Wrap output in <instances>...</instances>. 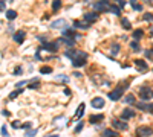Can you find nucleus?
Returning a JSON list of instances; mask_svg holds the SVG:
<instances>
[{
    "instance_id": "obj_1",
    "label": "nucleus",
    "mask_w": 153,
    "mask_h": 137,
    "mask_svg": "<svg viewBox=\"0 0 153 137\" xmlns=\"http://www.w3.org/2000/svg\"><path fill=\"white\" fill-rule=\"evenodd\" d=\"M64 57L71 58L72 66L74 67H83L86 66V59H87V53L83 50H66Z\"/></svg>"
},
{
    "instance_id": "obj_2",
    "label": "nucleus",
    "mask_w": 153,
    "mask_h": 137,
    "mask_svg": "<svg viewBox=\"0 0 153 137\" xmlns=\"http://www.w3.org/2000/svg\"><path fill=\"white\" fill-rule=\"evenodd\" d=\"M126 88H127V84H119V85L115 88V90L109 92V94H107V96H109V99H110V101H119Z\"/></svg>"
},
{
    "instance_id": "obj_3",
    "label": "nucleus",
    "mask_w": 153,
    "mask_h": 137,
    "mask_svg": "<svg viewBox=\"0 0 153 137\" xmlns=\"http://www.w3.org/2000/svg\"><path fill=\"white\" fill-rule=\"evenodd\" d=\"M139 96H141L142 101H147V99H152L153 98V88L152 87H141L139 88Z\"/></svg>"
},
{
    "instance_id": "obj_4",
    "label": "nucleus",
    "mask_w": 153,
    "mask_h": 137,
    "mask_svg": "<svg viewBox=\"0 0 153 137\" xmlns=\"http://www.w3.org/2000/svg\"><path fill=\"white\" fill-rule=\"evenodd\" d=\"M94 8H95L97 12H107L110 9V3L106 2V0H101V2L94 3Z\"/></svg>"
},
{
    "instance_id": "obj_5",
    "label": "nucleus",
    "mask_w": 153,
    "mask_h": 137,
    "mask_svg": "<svg viewBox=\"0 0 153 137\" xmlns=\"http://www.w3.org/2000/svg\"><path fill=\"white\" fill-rule=\"evenodd\" d=\"M58 46H60V41H55V43H49V41H46V43H43V46L40 47V49H43V50L46 49L48 52H52V53H54V52L58 50Z\"/></svg>"
},
{
    "instance_id": "obj_6",
    "label": "nucleus",
    "mask_w": 153,
    "mask_h": 137,
    "mask_svg": "<svg viewBox=\"0 0 153 137\" xmlns=\"http://www.w3.org/2000/svg\"><path fill=\"white\" fill-rule=\"evenodd\" d=\"M153 134V129L149 128V127H139L136 129V136L138 137H150Z\"/></svg>"
},
{
    "instance_id": "obj_7",
    "label": "nucleus",
    "mask_w": 153,
    "mask_h": 137,
    "mask_svg": "<svg viewBox=\"0 0 153 137\" xmlns=\"http://www.w3.org/2000/svg\"><path fill=\"white\" fill-rule=\"evenodd\" d=\"M61 35L66 38H72V40H74V37H78L77 32H75V27H64L61 31Z\"/></svg>"
},
{
    "instance_id": "obj_8",
    "label": "nucleus",
    "mask_w": 153,
    "mask_h": 137,
    "mask_svg": "<svg viewBox=\"0 0 153 137\" xmlns=\"http://www.w3.org/2000/svg\"><path fill=\"white\" fill-rule=\"evenodd\" d=\"M51 27L52 29H64V27H68L66 26V20L64 18H58V20H55V22H52L51 23Z\"/></svg>"
},
{
    "instance_id": "obj_9",
    "label": "nucleus",
    "mask_w": 153,
    "mask_h": 137,
    "mask_svg": "<svg viewBox=\"0 0 153 137\" xmlns=\"http://www.w3.org/2000/svg\"><path fill=\"white\" fill-rule=\"evenodd\" d=\"M83 18H84V22H87L90 24V23H94V22L98 20V14L97 12H86L83 15Z\"/></svg>"
},
{
    "instance_id": "obj_10",
    "label": "nucleus",
    "mask_w": 153,
    "mask_h": 137,
    "mask_svg": "<svg viewBox=\"0 0 153 137\" xmlns=\"http://www.w3.org/2000/svg\"><path fill=\"white\" fill-rule=\"evenodd\" d=\"M25 35H26L25 31H17L14 35H12V38H14V41H16L17 44H22L23 41H25Z\"/></svg>"
},
{
    "instance_id": "obj_11",
    "label": "nucleus",
    "mask_w": 153,
    "mask_h": 137,
    "mask_svg": "<svg viewBox=\"0 0 153 137\" xmlns=\"http://www.w3.org/2000/svg\"><path fill=\"white\" fill-rule=\"evenodd\" d=\"M136 108L144 110V111H147V113H153V102H152V104H144V102H138V104H136Z\"/></svg>"
},
{
    "instance_id": "obj_12",
    "label": "nucleus",
    "mask_w": 153,
    "mask_h": 137,
    "mask_svg": "<svg viewBox=\"0 0 153 137\" xmlns=\"http://www.w3.org/2000/svg\"><path fill=\"white\" fill-rule=\"evenodd\" d=\"M135 116V111L133 110H130V108H126L123 110V113H121V120H127V119H132Z\"/></svg>"
},
{
    "instance_id": "obj_13",
    "label": "nucleus",
    "mask_w": 153,
    "mask_h": 137,
    "mask_svg": "<svg viewBox=\"0 0 153 137\" xmlns=\"http://www.w3.org/2000/svg\"><path fill=\"white\" fill-rule=\"evenodd\" d=\"M90 104H92V107H94V108H103L106 102H104L103 98H99V96H98V98H94V99H92Z\"/></svg>"
},
{
    "instance_id": "obj_14",
    "label": "nucleus",
    "mask_w": 153,
    "mask_h": 137,
    "mask_svg": "<svg viewBox=\"0 0 153 137\" xmlns=\"http://www.w3.org/2000/svg\"><path fill=\"white\" fill-rule=\"evenodd\" d=\"M112 127L115 129H127V123H124L123 120H114L112 122Z\"/></svg>"
},
{
    "instance_id": "obj_15",
    "label": "nucleus",
    "mask_w": 153,
    "mask_h": 137,
    "mask_svg": "<svg viewBox=\"0 0 153 137\" xmlns=\"http://www.w3.org/2000/svg\"><path fill=\"white\" fill-rule=\"evenodd\" d=\"M74 27H80V29H89L90 24L87 22H81V20H75L74 22Z\"/></svg>"
},
{
    "instance_id": "obj_16",
    "label": "nucleus",
    "mask_w": 153,
    "mask_h": 137,
    "mask_svg": "<svg viewBox=\"0 0 153 137\" xmlns=\"http://www.w3.org/2000/svg\"><path fill=\"white\" fill-rule=\"evenodd\" d=\"M84 108H86V104L84 102H81V104L78 105V108H77V113H75V119H80L81 116L84 114Z\"/></svg>"
},
{
    "instance_id": "obj_17",
    "label": "nucleus",
    "mask_w": 153,
    "mask_h": 137,
    "mask_svg": "<svg viewBox=\"0 0 153 137\" xmlns=\"http://www.w3.org/2000/svg\"><path fill=\"white\" fill-rule=\"evenodd\" d=\"M135 66L139 68V70H147V68H149L147 63H145V61H142V59H135Z\"/></svg>"
},
{
    "instance_id": "obj_18",
    "label": "nucleus",
    "mask_w": 153,
    "mask_h": 137,
    "mask_svg": "<svg viewBox=\"0 0 153 137\" xmlns=\"http://www.w3.org/2000/svg\"><path fill=\"white\" fill-rule=\"evenodd\" d=\"M103 137H119V136H118V133L115 131V129L107 128V129H104V131H103Z\"/></svg>"
},
{
    "instance_id": "obj_19",
    "label": "nucleus",
    "mask_w": 153,
    "mask_h": 137,
    "mask_svg": "<svg viewBox=\"0 0 153 137\" xmlns=\"http://www.w3.org/2000/svg\"><path fill=\"white\" fill-rule=\"evenodd\" d=\"M58 41H60V43H64L66 46H69V47H72V46L75 44V40H72V38H66V37H61Z\"/></svg>"
},
{
    "instance_id": "obj_20",
    "label": "nucleus",
    "mask_w": 153,
    "mask_h": 137,
    "mask_svg": "<svg viewBox=\"0 0 153 137\" xmlns=\"http://www.w3.org/2000/svg\"><path fill=\"white\" fill-rule=\"evenodd\" d=\"M103 117H104L103 114H92L90 117H89V123H97L99 120H103Z\"/></svg>"
},
{
    "instance_id": "obj_21",
    "label": "nucleus",
    "mask_w": 153,
    "mask_h": 137,
    "mask_svg": "<svg viewBox=\"0 0 153 137\" xmlns=\"http://www.w3.org/2000/svg\"><path fill=\"white\" fill-rule=\"evenodd\" d=\"M112 14H115V15H119L121 14V8H119L118 5H110V9H109Z\"/></svg>"
},
{
    "instance_id": "obj_22",
    "label": "nucleus",
    "mask_w": 153,
    "mask_h": 137,
    "mask_svg": "<svg viewBox=\"0 0 153 137\" xmlns=\"http://www.w3.org/2000/svg\"><path fill=\"white\" fill-rule=\"evenodd\" d=\"M17 17V12L14 9H9V11H6V18L8 20H14Z\"/></svg>"
},
{
    "instance_id": "obj_23",
    "label": "nucleus",
    "mask_w": 153,
    "mask_h": 137,
    "mask_svg": "<svg viewBox=\"0 0 153 137\" xmlns=\"http://www.w3.org/2000/svg\"><path fill=\"white\" fill-rule=\"evenodd\" d=\"M142 35H144V31H142V29H136V31L133 32V38H135V41H138L139 38H142Z\"/></svg>"
},
{
    "instance_id": "obj_24",
    "label": "nucleus",
    "mask_w": 153,
    "mask_h": 137,
    "mask_svg": "<svg viewBox=\"0 0 153 137\" xmlns=\"http://www.w3.org/2000/svg\"><path fill=\"white\" fill-rule=\"evenodd\" d=\"M123 101L126 102V104H135V96L133 94H127Z\"/></svg>"
},
{
    "instance_id": "obj_25",
    "label": "nucleus",
    "mask_w": 153,
    "mask_h": 137,
    "mask_svg": "<svg viewBox=\"0 0 153 137\" xmlns=\"http://www.w3.org/2000/svg\"><path fill=\"white\" fill-rule=\"evenodd\" d=\"M121 26L124 27V29H127V31L132 27V26H130V22H129V20L126 18V17H123V20H121Z\"/></svg>"
},
{
    "instance_id": "obj_26",
    "label": "nucleus",
    "mask_w": 153,
    "mask_h": 137,
    "mask_svg": "<svg viewBox=\"0 0 153 137\" xmlns=\"http://www.w3.org/2000/svg\"><path fill=\"white\" fill-rule=\"evenodd\" d=\"M37 131H38V129H37V128H32V129H28V131H26V133H25V136H26V137H34V136L37 134Z\"/></svg>"
},
{
    "instance_id": "obj_27",
    "label": "nucleus",
    "mask_w": 153,
    "mask_h": 137,
    "mask_svg": "<svg viewBox=\"0 0 153 137\" xmlns=\"http://www.w3.org/2000/svg\"><path fill=\"white\" fill-rule=\"evenodd\" d=\"M130 47H132L135 52H139V50H141V47H139V43H138V41H132V43H130Z\"/></svg>"
},
{
    "instance_id": "obj_28",
    "label": "nucleus",
    "mask_w": 153,
    "mask_h": 137,
    "mask_svg": "<svg viewBox=\"0 0 153 137\" xmlns=\"http://www.w3.org/2000/svg\"><path fill=\"white\" fill-rule=\"evenodd\" d=\"M40 73H52V67H49V66L40 67Z\"/></svg>"
},
{
    "instance_id": "obj_29",
    "label": "nucleus",
    "mask_w": 153,
    "mask_h": 137,
    "mask_svg": "<svg viewBox=\"0 0 153 137\" xmlns=\"http://www.w3.org/2000/svg\"><path fill=\"white\" fill-rule=\"evenodd\" d=\"M22 93H23V90H22V88H18L17 92H12V93L9 94V99H11V101H12V99H16L17 96H18V94H22Z\"/></svg>"
},
{
    "instance_id": "obj_30",
    "label": "nucleus",
    "mask_w": 153,
    "mask_h": 137,
    "mask_svg": "<svg viewBox=\"0 0 153 137\" xmlns=\"http://www.w3.org/2000/svg\"><path fill=\"white\" fill-rule=\"evenodd\" d=\"M55 79L57 81H63V82H69V76H66V75H57Z\"/></svg>"
},
{
    "instance_id": "obj_31",
    "label": "nucleus",
    "mask_w": 153,
    "mask_h": 137,
    "mask_svg": "<svg viewBox=\"0 0 153 137\" xmlns=\"http://www.w3.org/2000/svg\"><path fill=\"white\" fill-rule=\"evenodd\" d=\"M118 52H119V44L114 43L112 44V55H118Z\"/></svg>"
},
{
    "instance_id": "obj_32",
    "label": "nucleus",
    "mask_w": 153,
    "mask_h": 137,
    "mask_svg": "<svg viewBox=\"0 0 153 137\" xmlns=\"http://www.w3.org/2000/svg\"><path fill=\"white\" fill-rule=\"evenodd\" d=\"M130 5H132V8H133L135 11H142V6L139 5V3H135V2H130Z\"/></svg>"
},
{
    "instance_id": "obj_33",
    "label": "nucleus",
    "mask_w": 153,
    "mask_h": 137,
    "mask_svg": "<svg viewBox=\"0 0 153 137\" xmlns=\"http://www.w3.org/2000/svg\"><path fill=\"white\" fill-rule=\"evenodd\" d=\"M60 6H61V2H60V0H55V2L52 3V9H54V11H58Z\"/></svg>"
},
{
    "instance_id": "obj_34",
    "label": "nucleus",
    "mask_w": 153,
    "mask_h": 137,
    "mask_svg": "<svg viewBox=\"0 0 153 137\" xmlns=\"http://www.w3.org/2000/svg\"><path fill=\"white\" fill-rule=\"evenodd\" d=\"M144 20L145 22H153V14H144Z\"/></svg>"
},
{
    "instance_id": "obj_35",
    "label": "nucleus",
    "mask_w": 153,
    "mask_h": 137,
    "mask_svg": "<svg viewBox=\"0 0 153 137\" xmlns=\"http://www.w3.org/2000/svg\"><path fill=\"white\" fill-rule=\"evenodd\" d=\"M28 82H29L28 79H25V81H20V82H17V84H16V87H18V88H20V87L26 85V84H28Z\"/></svg>"
},
{
    "instance_id": "obj_36",
    "label": "nucleus",
    "mask_w": 153,
    "mask_h": 137,
    "mask_svg": "<svg viewBox=\"0 0 153 137\" xmlns=\"http://www.w3.org/2000/svg\"><path fill=\"white\" fill-rule=\"evenodd\" d=\"M31 127H32V122H25L23 125H22V128H23V129H29Z\"/></svg>"
},
{
    "instance_id": "obj_37",
    "label": "nucleus",
    "mask_w": 153,
    "mask_h": 137,
    "mask_svg": "<svg viewBox=\"0 0 153 137\" xmlns=\"http://www.w3.org/2000/svg\"><path fill=\"white\" fill-rule=\"evenodd\" d=\"M83 127H84V123H83V122H80L78 125H77V128H75V133H80V131L83 129Z\"/></svg>"
},
{
    "instance_id": "obj_38",
    "label": "nucleus",
    "mask_w": 153,
    "mask_h": 137,
    "mask_svg": "<svg viewBox=\"0 0 153 137\" xmlns=\"http://www.w3.org/2000/svg\"><path fill=\"white\" fill-rule=\"evenodd\" d=\"M11 125H12V128H16V129H17V128H22V125H20L18 120H14V122L11 123Z\"/></svg>"
},
{
    "instance_id": "obj_39",
    "label": "nucleus",
    "mask_w": 153,
    "mask_h": 137,
    "mask_svg": "<svg viewBox=\"0 0 153 137\" xmlns=\"http://www.w3.org/2000/svg\"><path fill=\"white\" fill-rule=\"evenodd\" d=\"M2 136H3V137H9V136H8V129H6L5 125L2 127Z\"/></svg>"
},
{
    "instance_id": "obj_40",
    "label": "nucleus",
    "mask_w": 153,
    "mask_h": 137,
    "mask_svg": "<svg viewBox=\"0 0 153 137\" xmlns=\"http://www.w3.org/2000/svg\"><path fill=\"white\" fill-rule=\"evenodd\" d=\"M14 75H22V67H17L14 70Z\"/></svg>"
},
{
    "instance_id": "obj_41",
    "label": "nucleus",
    "mask_w": 153,
    "mask_h": 137,
    "mask_svg": "<svg viewBox=\"0 0 153 137\" xmlns=\"http://www.w3.org/2000/svg\"><path fill=\"white\" fill-rule=\"evenodd\" d=\"M118 6H119V8H124V6H126V2H123V0H118Z\"/></svg>"
},
{
    "instance_id": "obj_42",
    "label": "nucleus",
    "mask_w": 153,
    "mask_h": 137,
    "mask_svg": "<svg viewBox=\"0 0 153 137\" xmlns=\"http://www.w3.org/2000/svg\"><path fill=\"white\" fill-rule=\"evenodd\" d=\"M5 8H6V3L5 2H0V11H5Z\"/></svg>"
},
{
    "instance_id": "obj_43",
    "label": "nucleus",
    "mask_w": 153,
    "mask_h": 137,
    "mask_svg": "<svg viewBox=\"0 0 153 137\" xmlns=\"http://www.w3.org/2000/svg\"><path fill=\"white\" fill-rule=\"evenodd\" d=\"M2 114H3V116H9V111H8V110H3Z\"/></svg>"
},
{
    "instance_id": "obj_44",
    "label": "nucleus",
    "mask_w": 153,
    "mask_h": 137,
    "mask_svg": "<svg viewBox=\"0 0 153 137\" xmlns=\"http://www.w3.org/2000/svg\"><path fill=\"white\" fill-rule=\"evenodd\" d=\"M64 94H68V96L71 94V90H69V88H64Z\"/></svg>"
},
{
    "instance_id": "obj_45",
    "label": "nucleus",
    "mask_w": 153,
    "mask_h": 137,
    "mask_svg": "<svg viewBox=\"0 0 153 137\" xmlns=\"http://www.w3.org/2000/svg\"><path fill=\"white\" fill-rule=\"evenodd\" d=\"M44 137H58V134H48V136H44Z\"/></svg>"
},
{
    "instance_id": "obj_46",
    "label": "nucleus",
    "mask_w": 153,
    "mask_h": 137,
    "mask_svg": "<svg viewBox=\"0 0 153 137\" xmlns=\"http://www.w3.org/2000/svg\"><path fill=\"white\" fill-rule=\"evenodd\" d=\"M152 35H153V26H152Z\"/></svg>"
}]
</instances>
